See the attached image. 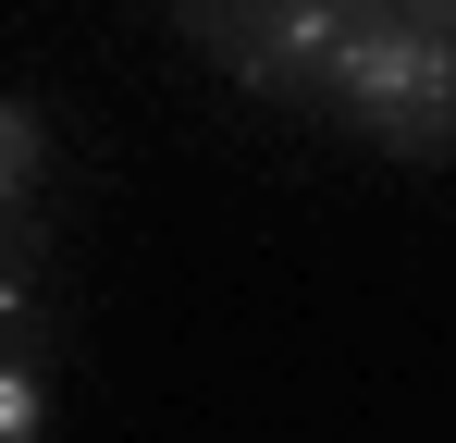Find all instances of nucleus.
I'll return each instance as SVG.
<instances>
[{
    "mask_svg": "<svg viewBox=\"0 0 456 443\" xmlns=\"http://www.w3.org/2000/svg\"><path fill=\"white\" fill-rule=\"evenodd\" d=\"M37 431H50V382H37V358L0 345V443H37Z\"/></svg>",
    "mask_w": 456,
    "mask_h": 443,
    "instance_id": "obj_4",
    "label": "nucleus"
},
{
    "mask_svg": "<svg viewBox=\"0 0 456 443\" xmlns=\"http://www.w3.org/2000/svg\"><path fill=\"white\" fill-rule=\"evenodd\" d=\"M198 37L223 50V74L272 86V99H321L333 50H346V0H284V12H198Z\"/></svg>",
    "mask_w": 456,
    "mask_h": 443,
    "instance_id": "obj_2",
    "label": "nucleus"
},
{
    "mask_svg": "<svg viewBox=\"0 0 456 443\" xmlns=\"http://www.w3.org/2000/svg\"><path fill=\"white\" fill-rule=\"evenodd\" d=\"M25 308H37V234H25V222H0V345L25 333Z\"/></svg>",
    "mask_w": 456,
    "mask_h": 443,
    "instance_id": "obj_5",
    "label": "nucleus"
},
{
    "mask_svg": "<svg viewBox=\"0 0 456 443\" xmlns=\"http://www.w3.org/2000/svg\"><path fill=\"white\" fill-rule=\"evenodd\" d=\"M321 99L382 148H456V12H346Z\"/></svg>",
    "mask_w": 456,
    "mask_h": 443,
    "instance_id": "obj_1",
    "label": "nucleus"
},
{
    "mask_svg": "<svg viewBox=\"0 0 456 443\" xmlns=\"http://www.w3.org/2000/svg\"><path fill=\"white\" fill-rule=\"evenodd\" d=\"M37 160H50V124H37L25 99H0V222H25V185H37Z\"/></svg>",
    "mask_w": 456,
    "mask_h": 443,
    "instance_id": "obj_3",
    "label": "nucleus"
}]
</instances>
